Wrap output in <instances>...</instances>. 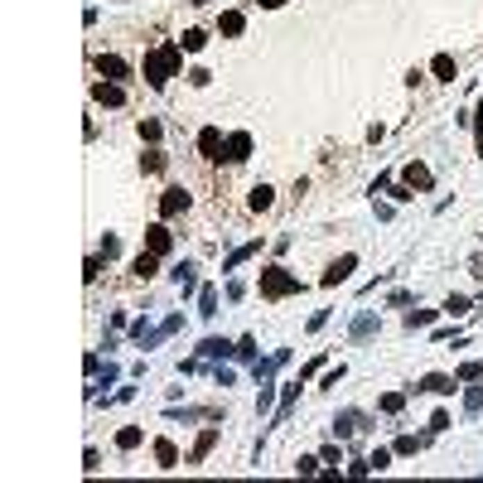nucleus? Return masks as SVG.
<instances>
[{"instance_id": "1", "label": "nucleus", "mask_w": 483, "mask_h": 483, "mask_svg": "<svg viewBox=\"0 0 483 483\" xmlns=\"http://www.w3.org/2000/svg\"><path fill=\"white\" fill-rule=\"evenodd\" d=\"M179 63H184V49H179V39H170V44H160V49H150V54L140 58V78H145L155 92H165L170 78H179Z\"/></svg>"}, {"instance_id": "2", "label": "nucleus", "mask_w": 483, "mask_h": 483, "mask_svg": "<svg viewBox=\"0 0 483 483\" xmlns=\"http://www.w3.org/2000/svg\"><path fill=\"white\" fill-rule=\"evenodd\" d=\"M256 290H261V300H286V295H300L304 281H300L295 271H286V266H266L261 281H256Z\"/></svg>"}, {"instance_id": "3", "label": "nucleus", "mask_w": 483, "mask_h": 483, "mask_svg": "<svg viewBox=\"0 0 483 483\" xmlns=\"http://www.w3.org/2000/svg\"><path fill=\"white\" fill-rule=\"evenodd\" d=\"M222 160H227V165H247V160H252V131H232V136L222 140Z\"/></svg>"}, {"instance_id": "4", "label": "nucleus", "mask_w": 483, "mask_h": 483, "mask_svg": "<svg viewBox=\"0 0 483 483\" xmlns=\"http://www.w3.org/2000/svg\"><path fill=\"white\" fill-rule=\"evenodd\" d=\"M193 193L184 189V184H170V189L160 193V218H179V213H189Z\"/></svg>"}, {"instance_id": "5", "label": "nucleus", "mask_w": 483, "mask_h": 483, "mask_svg": "<svg viewBox=\"0 0 483 483\" xmlns=\"http://www.w3.org/2000/svg\"><path fill=\"white\" fill-rule=\"evenodd\" d=\"M401 184H411L416 193H430L435 189V170H430L425 160H411V165L401 170Z\"/></svg>"}, {"instance_id": "6", "label": "nucleus", "mask_w": 483, "mask_h": 483, "mask_svg": "<svg viewBox=\"0 0 483 483\" xmlns=\"http://www.w3.org/2000/svg\"><path fill=\"white\" fill-rule=\"evenodd\" d=\"M459 377H450V373H425L420 382H416V391H430V396H455L459 391Z\"/></svg>"}, {"instance_id": "7", "label": "nucleus", "mask_w": 483, "mask_h": 483, "mask_svg": "<svg viewBox=\"0 0 483 483\" xmlns=\"http://www.w3.org/2000/svg\"><path fill=\"white\" fill-rule=\"evenodd\" d=\"M145 252L170 256V252H174V232H170L165 222H150V227H145Z\"/></svg>"}, {"instance_id": "8", "label": "nucleus", "mask_w": 483, "mask_h": 483, "mask_svg": "<svg viewBox=\"0 0 483 483\" xmlns=\"http://www.w3.org/2000/svg\"><path fill=\"white\" fill-rule=\"evenodd\" d=\"M97 73H101L106 83H126V78H131V63H126L121 54H101V58H97Z\"/></svg>"}, {"instance_id": "9", "label": "nucleus", "mask_w": 483, "mask_h": 483, "mask_svg": "<svg viewBox=\"0 0 483 483\" xmlns=\"http://www.w3.org/2000/svg\"><path fill=\"white\" fill-rule=\"evenodd\" d=\"M222 140H227V136H222L218 126H203V131H198V155L218 165V160H222Z\"/></svg>"}, {"instance_id": "10", "label": "nucleus", "mask_w": 483, "mask_h": 483, "mask_svg": "<svg viewBox=\"0 0 483 483\" xmlns=\"http://www.w3.org/2000/svg\"><path fill=\"white\" fill-rule=\"evenodd\" d=\"M353 266H358V256H353V252H343V256H338V261H334V266H329V271H324V281H319V286H324V290L343 286V281H348V276H353Z\"/></svg>"}, {"instance_id": "11", "label": "nucleus", "mask_w": 483, "mask_h": 483, "mask_svg": "<svg viewBox=\"0 0 483 483\" xmlns=\"http://www.w3.org/2000/svg\"><path fill=\"white\" fill-rule=\"evenodd\" d=\"M92 101H97V106H126V88L101 78V83H92Z\"/></svg>"}, {"instance_id": "12", "label": "nucleus", "mask_w": 483, "mask_h": 483, "mask_svg": "<svg viewBox=\"0 0 483 483\" xmlns=\"http://www.w3.org/2000/svg\"><path fill=\"white\" fill-rule=\"evenodd\" d=\"M430 78H435V83H455V78H459L455 54H435V58H430Z\"/></svg>"}, {"instance_id": "13", "label": "nucleus", "mask_w": 483, "mask_h": 483, "mask_svg": "<svg viewBox=\"0 0 483 483\" xmlns=\"http://www.w3.org/2000/svg\"><path fill=\"white\" fill-rule=\"evenodd\" d=\"M242 29H247V15H242V10H222V15H218V34H222V39H237Z\"/></svg>"}, {"instance_id": "14", "label": "nucleus", "mask_w": 483, "mask_h": 483, "mask_svg": "<svg viewBox=\"0 0 483 483\" xmlns=\"http://www.w3.org/2000/svg\"><path fill=\"white\" fill-rule=\"evenodd\" d=\"M256 252H261V237H252V242H242L237 252H227V261H222V271H237V266H242V261H252Z\"/></svg>"}, {"instance_id": "15", "label": "nucleus", "mask_w": 483, "mask_h": 483, "mask_svg": "<svg viewBox=\"0 0 483 483\" xmlns=\"http://www.w3.org/2000/svg\"><path fill=\"white\" fill-rule=\"evenodd\" d=\"M198 358H237V343H227V338H203V343H198Z\"/></svg>"}, {"instance_id": "16", "label": "nucleus", "mask_w": 483, "mask_h": 483, "mask_svg": "<svg viewBox=\"0 0 483 483\" xmlns=\"http://www.w3.org/2000/svg\"><path fill=\"white\" fill-rule=\"evenodd\" d=\"M363 420H368L363 411H343V416H334V440H348V435H353Z\"/></svg>"}, {"instance_id": "17", "label": "nucleus", "mask_w": 483, "mask_h": 483, "mask_svg": "<svg viewBox=\"0 0 483 483\" xmlns=\"http://www.w3.org/2000/svg\"><path fill=\"white\" fill-rule=\"evenodd\" d=\"M155 464H160V469H179V445L160 435V440H155Z\"/></svg>"}, {"instance_id": "18", "label": "nucleus", "mask_w": 483, "mask_h": 483, "mask_svg": "<svg viewBox=\"0 0 483 483\" xmlns=\"http://www.w3.org/2000/svg\"><path fill=\"white\" fill-rule=\"evenodd\" d=\"M155 271H160V256H155V252H140V256L131 261V276H136V281H150Z\"/></svg>"}, {"instance_id": "19", "label": "nucleus", "mask_w": 483, "mask_h": 483, "mask_svg": "<svg viewBox=\"0 0 483 483\" xmlns=\"http://www.w3.org/2000/svg\"><path fill=\"white\" fill-rule=\"evenodd\" d=\"M213 445H218V425H208V430H203V435H198V445H193V455H189V459H184V464H203V459H208V450H213Z\"/></svg>"}, {"instance_id": "20", "label": "nucleus", "mask_w": 483, "mask_h": 483, "mask_svg": "<svg viewBox=\"0 0 483 483\" xmlns=\"http://www.w3.org/2000/svg\"><path fill=\"white\" fill-rule=\"evenodd\" d=\"M247 203H252V213H266V208H276V189H271V184H256Z\"/></svg>"}, {"instance_id": "21", "label": "nucleus", "mask_w": 483, "mask_h": 483, "mask_svg": "<svg viewBox=\"0 0 483 483\" xmlns=\"http://www.w3.org/2000/svg\"><path fill=\"white\" fill-rule=\"evenodd\" d=\"M377 329H382V319H377V314H358V319H353V329H348V334H353V338H373V334H377Z\"/></svg>"}, {"instance_id": "22", "label": "nucleus", "mask_w": 483, "mask_h": 483, "mask_svg": "<svg viewBox=\"0 0 483 483\" xmlns=\"http://www.w3.org/2000/svg\"><path fill=\"white\" fill-rule=\"evenodd\" d=\"M179 49H184V54H203V49H208V34H203V29H184V34H179Z\"/></svg>"}, {"instance_id": "23", "label": "nucleus", "mask_w": 483, "mask_h": 483, "mask_svg": "<svg viewBox=\"0 0 483 483\" xmlns=\"http://www.w3.org/2000/svg\"><path fill=\"white\" fill-rule=\"evenodd\" d=\"M425 445H430V435H401V440H396L391 450H396V455H420Z\"/></svg>"}, {"instance_id": "24", "label": "nucleus", "mask_w": 483, "mask_h": 483, "mask_svg": "<svg viewBox=\"0 0 483 483\" xmlns=\"http://www.w3.org/2000/svg\"><path fill=\"white\" fill-rule=\"evenodd\" d=\"M165 165H170V160H165V150H145V155H140V174H160Z\"/></svg>"}, {"instance_id": "25", "label": "nucleus", "mask_w": 483, "mask_h": 483, "mask_svg": "<svg viewBox=\"0 0 483 483\" xmlns=\"http://www.w3.org/2000/svg\"><path fill=\"white\" fill-rule=\"evenodd\" d=\"M440 309H445V314H450V319H464V314H469V309H474V304H469V295H450V300H445V304H440Z\"/></svg>"}, {"instance_id": "26", "label": "nucleus", "mask_w": 483, "mask_h": 483, "mask_svg": "<svg viewBox=\"0 0 483 483\" xmlns=\"http://www.w3.org/2000/svg\"><path fill=\"white\" fill-rule=\"evenodd\" d=\"M198 314H203V319H213V314H218V290H213V286L198 290Z\"/></svg>"}, {"instance_id": "27", "label": "nucleus", "mask_w": 483, "mask_h": 483, "mask_svg": "<svg viewBox=\"0 0 483 483\" xmlns=\"http://www.w3.org/2000/svg\"><path fill=\"white\" fill-rule=\"evenodd\" d=\"M377 411H382V416H401V411H406V396H401V391H386L382 401H377Z\"/></svg>"}, {"instance_id": "28", "label": "nucleus", "mask_w": 483, "mask_h": 483, "mask_svg": "<svg viewBox=\"0 0 483 483\" xmlns=\"http://www.w3.org/2000/svg\"><path fill=\"white\" fill-rule=\"evenodd\" d=\"M136 131H140V140H150V145H160V136H165V126H160L155 116H145V121H140Z\"/></svg>"}, {"instance_id": "29", "label": "nucleus", "mask_w": 483, "mask_h": 483, "mask_svg": "<svg viewBox=\"0 0 483 483\" xmlns=\"http://www.w3.org/2000/svg\"><path fill=\"white\" fill-rule=\"evenodd\" d=\"M140 440H145V430H140V425H126V430L116 435V450H136Z\"/></svg>"}, {"instance_id": "30", "label": "nucleus", "mask_w": 483, "mask_h": 483, "mask_svg": "<svg viewBox=\"0 0 483 483\" xmlns=\"http://www.w3.org/2000/svg\"><path fill=\"white\" fill-rule=\"evenodd\" d=\"M435 314H440V309H411V314H406V329H425V324H435Z\"/></svg>"}, {"instance_id": "31", "label": "nucleus", "mask_w": 483, "mask_h": 483, "mask_svg": "<svg viewBox=\"0 0 483 483\" xmlns=\"http://www.w3.org/2000/svg\"><path fill=\"white\" fill-rule=\"evenodd\" d=\"M256 353H261V348H256V338H252V334H247V338H237V363H256Z\"/></svg>"}, {"instance_id": "32", "label": "nucleus", "mask_w": 483, "mask_h": 483, "mask_svg": "<svg viewBox=\"0 0 483 483\" xmlns=\"http://www.w3.org/2000/svg\"><path fill=\"white\" fill-rule=\"evenodd\" d=\"M271 406H276V386H271V382H261V391H256V416H266Z\"/></svg>"}, {"instance_id": "33", "label": "nucleus", "mask_w": 483, "mask_h": 483, "mask_svg": "<svg viewBox=\"0 0 483 483\" xmlns=\"http://www.w3.org/2000/svg\"><path fill=\"white\" fill-rule=\"evenodd\" d=\"M459 382L469 386V382H483V363H459V373H455Z\"/></svg>"}, {"instance_id": "34", "label": "nucleus", "mask_w": 483, "mask_h": 483, "mask_svg": "<svg viewBox=\"0 0 483 483\" xmlns=\"http://www.w3.org/2000/svg\"><path fill=\"white\" fill-rule=\"evenodd\" d=\"M483 411V386H469L464 391V416H479Z\"/></svg>"}, {"instance_id": "35", "label": "nucleus", "mask_w": 483, "mask_h": 483, "mask_svg": "<svg viewBox=\"0 0 483 483\" xmlns=\"http://www.w3.org/2000/svg\"><path fill=\"white\" fill-rule=\"evenodd\" d=\"M319 464H324L319 455H300V459H295V474H304V479H309V474H319Z\"/></svg>"}, {"instance_id": "36", "label": "nucleus", "mask_w": 483, "mask_h": 483, "mask_svg": "<svg viewBox=\"0 0 483 483\" xmlns=\"http://www.w3.org/2000/svg\"><path fill=\"white\" fill-rule=\"evenodd\" d=\"M391 455H396V450H373V455H368V464H373V474H382V469H391Z\"/></svg>"}, {"instance_id": "37", "label": "nucleus", "mask_w": 483, "mask_h": 483, "mask_svg": "<svg viewBox=\"0 0 483 483\" xmlns=\"http://www.w3.org/2000/svg\"><path fill=\"white\" fill-rule=\"evenodd\" d=\"M101 256H106V261H116V256H121V237H116V232H106V237H101Z\"/></svg>"}, {"instance_id": "38", "label": "nucleus", "mask_w": 483, "mask_h": 483, "mask_svg": "<svg viewBox=\"0 0 483 483\" xmlns=\"http://www.w3.org/2000/svg\"><path fill=\"white\" fill-rule=\"evenodd\" d=\"M450 425H455L450 411H435V416H430V435H440V430H450Z\"/></svg>"}, {"instance_id": "39", "label": "nucleus", "mask_w": 483, "mask_h": 483, "mask_svg": "<svg viewBox=\"0 0 483 483\" xmlns=\"http://www.w3.org/2000/svg\"><path fill=\"white\" fill-rule=\"evenodd\" d=\"M101 261H106L101 252H97V256H88V266H83V276H88V281H97V276H101Z\"/></svg>"}, {"instance_id": "40", "label": "nucleus", "mask_w": 483, "mask_h": 483, "mask_svg": "<svg viewBox=\"0 0 483 483\" xmlns=\"http://www.w3.org/2000/svg\"><path fill=\"white\" fill-rule=\"evenodd\" d=\"M411 300H416L411 290H391V295H386V304H391V309H396V304H411Z\"/></svg>"}, {"instance_id": "41", "label": "nucleus", "mask_w": 483, "mask_h": 483, "mask_svg": "<svg viewBox=\"0 0 483 483\" xmlns=\"http://www.w3.org/2000/svg\"><path fill=\"white\" fill-rule=\"evenodd\" d=\"M319 368H324V358H309V363H304V368H300V382H309V377H314V373H319Z\"/></svg>"}, {"instance_id": "42", "label": "nucleus", "mask_w": 483, "mask_h": 483, "mask_svg": "<svg viewBox=\"0 0 483 483\" xmlns=\"http://www.w3.org/2000/svg\"><path fill=\"white\" fill-rule=\"evenodd\" d=\"M189 83H193V88H208V83H213V73H208V68H193Z\"/></svg>"}, {"instance_id": "43", "label": "nucleus", "mask_w": 483, "mask_h": 483, "mask_svg": "<svg viewBox=\"0 0 483 483\" xmlns=\"http://www.w3.org/2000/svg\"><path fill=\"white\" fill-rule=\"evenodd\" d=\"M83 469H88V474H97V469H101V455H97V450H88V455H83Z\"/></svg>"}, {"instance_id": "44", "label": "nucleus", "mask_w": 483, "mask_h": 483, "mask_svg": "<svg viewBox=\"0 0 483 483\" xmlns=\"http://www.w3.org/2000/svg\"><path fill=\"white\" fill-rule=\"evenodd\" d=\"M469 276H474V281H483V252H474V256H469Z\"/></svg>"}, {"instance_id": "45", "label": "nucleus", "mask_w": 483, "mask_h": 483, "mask_svg": "<svg viewBox=\"0 0 483 483\" xmlns=\"http://www.w3.org/2000/svg\"><path fill=\"white\" fill-rule=\"evenodd\" d=\"M368 474H373V464H368V459H358V464L348 469V479H368Z\"/></svg>"}, {"instance_id": "46", "label": "nucleus", "mask_w": 483, "mask_h": 483, "mask_svg": "<svg viewBox=\"0 0 483 483\" xmlns=\"http://www.w3.org/2000/svg\"><path fill=\"white\" fill-rule=\"evenodd\" d=\"M256 5H261V10H281L286 0H256Z\"/></svg>"}, {"instance_id": "47", "label": "nucleus", "mask_w": 483, "mask_h": 483, "mask_svg": "<svg viewBox=\"0 0 483 483\" xmlns=\"http://www.w3.org/2000/svg\"><path fill=\"white\" fill-rule=\"evenodd\" d=\"M193 5H213V0H193Z\"/></svg>"}]
</instances>
